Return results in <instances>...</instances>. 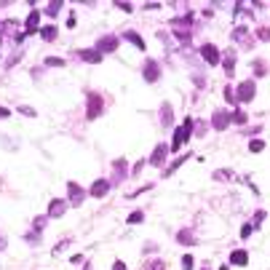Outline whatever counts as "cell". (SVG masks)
Masks as SVG:
<instances>
[{
    "instance_id": "obj_1",
    "label": "cell",
    "mask_w": 270,
    "mask_h": 270,
    "mask_svg": "<svg viewBox=\"0 0 270 270\" xmlns=\"http://www.w3.org/2000/svg\"><path fill=\"white\" fill-rule=\"evenodd\" d=\"M190 134H193V120L187 118L185 123H182L180 129L174 131V139H171V150H180V147L185 145L187 139H190Z\"/></svg>"
},
{
    "instance_id": "obj_2",
    "label": "cell",
    "mask_w": 270,
    "mask_h": 270,
    "mask_svg": "<svg viewBox=\"0 0 270 270\" xmlns=\"http://www.w3.org/2000/svg\"><path fill=\"white\" fill-rule=\"evenodd\" d=\"M254 94H257L254 80H244V83L238 86V91H235V102H238V105H246V102L254 99Z\"/></svg>"
},
{
    "instance_id": "obj_3",
    "label": "cell",
    "mask_w": 270,
    "mask_h": 270,
    "mask_svg": "<svg viewBox=\"0 0 270 270\" xmlns=\"http://www.w3.org/2000/svg\"><path fill=\"white\" fill-rule=\"evenodd\" d=\"M102 110H105V105H102V96H99V94H89V112H86V118H89V120L99 118Z\"/></svg>"
},
{
    "instance_id": "obj_4",
    "label": "cell",
    "mask_w": 270,
    "mask_h": 270,
    "mask_svg": "<svg viewBox=\"0 0 270 270\" xmlns=\"http://www.w3.org/2000/svg\"><path fill=\"white\" fill-rule=\"evenodd\" d=\"M158 78H160L158 62H155V59H147V62H145V80H147V83H155Z\"/></svg>"
},
{
    "instance_id": "obj_5",
    "label": "cell",
    "mask_w": 270,
    "mask_h": 270,
    "mask_svg": "<svg viewBox=\"0 0 270 270\" xmlns=\"http://www.w3.org/2000/svg\"><path fill=\"white\" fill-rule=\"evenodd\" d=\"M115 48H118V38H112V35H105L96 40V51L99 54H107V51H115Z\"/></svg>"
},
{
    "instance_id": "obj_6",
    "label": "cell",
    "mask_w": 270,
    "mask_h": 270,
    "mask_svg": "<svg viewBox=\"0 0 270 270\" xmlns=\"http://www.w3.org/2000/svg\"><path fill=\"white\" fill-rule=\"evenodd\" d=\"M201 56H203V62H209V65H217V62H220V51H217V45H211V43L201 45Z\"/></svg>"
},
{
    "instance_id": "obj_7",
    "label": "cell",
    "mask_w": 270,
    "mask_h": 270,
    "mask_svg": "<svg viewBox=\"0 0 270 270\" xmlns=\"http://www.w3.org/2000/svg\"><path fill=\"white\" fill-rule=\"evenodd\" d=\"M230 120H233V115L227 110H217L214 118H211V123H214L217 131H222V129H227V123H230Z\"/></svg>"
},
{
    "instance_id": "obj_8",
    "label": "cell",
    "mask_w": 270,
    "mask_h": 270,
    "mask_svg": "<svg viewBox=\"0 0 270 270\" xmlns=\"http://www.w3.org/2000/svg\"><path fill=\"white\" fill-rule=\"evenodd\" d=\"M67 190H70V203H72V206H80V203H83L86 193L80 190V187L75 185V182H70V185H67Z\"/></svg>"
},
{
    "instance_id": "obj_9",
    "label": "cell",
    "mask_w": 270,
    "mask_h": 270,
    "mask_svg": "<svg viewBox=\"0 0 270 270\" xmlns=\"http://www.w3.org/2000/svg\"><path fill=\"white\" fill-rule=\"evenodd\" d=\"M110 193V182L107 180H96L94 185H91V195H94V198H102V195H107Z\"/></svg>"
},
{
    "instance_id": "obj_10",
    "label": "cell",
    "mask_w": 270,
    "mask_h": 270,
    "mask_svg": "<svg viewBox=\"0 0 270 270\" xmlns=\"http://www.w3.org/2000/svg\"><path fill=\"white\" fill-rule=\"evenodd\" d=\"M67 211V203L62 198H54L51 201V206H48V217H62Z\"/></svg>"
},
{
    "instance_id": "obj_11",
    "label": "cell",
    "mask_w": 270,
    "mask_h": 270,
    "mask_svg": "<svg viewBox=\"0 0 270 270\" xmlns=\"http://www.w3.org/2000/svg\"><path fill=\"white\" fill-rule=\"evenodd\" d=\"M166 153H169V150H166V145H158V147L153 150V155H150V163H153V166H160V163L166 160Z\"/></svg>"
},
{
    "instance_id": "obj_12",
    "label": "cell",
    "mask_w": 270,
    "mask_h": 270,
    "mask_svg": "<svg viewBox=\"0 0 270 270\" xmlns=\"http://www.w3.org/2000/svg\"><path fill=\"white\" fill-rule=\"evenodd\" d=\"M38 27H40V11H32V14L27 16V35L38 32Z\"/></svg>"
},
{
    "instance_id": "obj_13",
    "label": "cell",
    "mask_w": 270,
    "mask_h": 270,
    "mask_svg": "<svg viewBox=\"0 0 270 270\" xmlns=\"http://www.w3.org/2000/svg\"><path fill=\"white\" fill-rule=\"evenodd\" d=\"M246 262H249V254H246L244 249H238V251H233V254H230V265H238V268H244Z\"/></svg>"
},
{
    "instance_id": "obj_14",
    "label": "cell",
    "mask_w": 270,
    "mask_h": 270,
    "mask_svg": "<svg viewBox=\"0 0 270 270\" xmlns=\"http://www.w3.org/2000/svg\"><path fill=\"white\" fill-rule=\"evenodd\" d=\"M80 59H86V62H91V65H94V62H102V54L99 51H80Z\"/></svg>"
},
{
    "instance_id": "obj_15",
    "label": "cell",
    "mask_w": 270,
    "mask_h": 270,
    "mask_svg": "<svg viewBox=\"0 0 270 270\" xmlns=\"http://www.w3.org/2000/svg\"><path fill=\"white\" fill-rule=\"evenodd\" d=\"M112 169H115V180H112V182H120L126 177V160H115V163H112Z\"/></svg>"
},
{
    "instance_id": "obj_16",
    "label": "cell",
    "mask_w": 270,
    "mask_h": 270,
    "mask_svg": "<svg viewBox=\"0 0 270 270\" xmlns=\"http://www.w3.org/2000/svg\"><path fill=\"white\" fill-rule=\"evenodd\" d=\"M233 70H235V54H233V51H227V54H225V72H227V75H233Z\"/></svg>"
},
{
    "instance_id": "obj_17",
    "label": "cell",
    "mask_w": 270,
    "mask_h": 270,
    "mask_svg": "<svg viewBox=\"0 0 270 270\" xmlns=\"http://www.w3.org/2000/svg\"><path fill=\"white\" fill-rule=\"evenodd\" d=\"M171 118H174V112H171L169 105L160 107V120H163V126H171Z\"/></svg>"
},
{
    "instance_id": "obj_18",
    "label": "cell",
    "mask_w": 270,
    "mask_h": 270,
    "mask_svg": "<svg viewBox=\"0 0 270 270\" xmlns=\"http://www.w3.org/2000/svg\"><path fill=\"white\" fill-rule=\"evenodd\" d=\"M123 38H126V40H131V43H134L136 48H145V40H142L139 35H136V32H126Z\"/></svg>"
},
{
    "instance_id": "obj_19",
    "label": "cell",
    "mask_w": 270,
    "mask_h": 270,
    "mask_svg": "<svg viewBox=\"0 0 270 270\" xmlns=\"http://www.w3.org/2000/svg\"><path fill=\"white\" fill-rule=\"evenodd\" d=\"M177 238H180V244H190V246L195 244V235H193L190 230H182L180 235H177Z\"/></svg>"
},
{
    "instance_id": "obj_20",
    "label": "cell",
    "mask_w": 270,
    "mask_h": 270,
    "mask_svg": "<svg viewBox=\"0 0 270 270\" xmlns=\"http://www.w3.org/2000/svg\"><path fill=\"white\" fill-rule=\"evenodd\" d=\"M233 38L238 40V43H246V38H249V30H244V27H238V30L233 32Z\"/></svg>"
},
{
    "instance_id": "obj_21",
    "label": "cell",
    "mask_w": 270,
    "mask_h": 270,
    "mask_svg": "<svg viewBox=\"0 0 270 270\" xmlns=\"http://www.w3.org/2000/svg\"><path fill=\"white\" fill-rule=\"evenodd\" d=\"M40 35H43V40H54L56 38V27H43Z\"/></svg>"
},
{
    "instance_id": "obj_22",
    "label": "cell",
    "mask_w": 270,
    "mask_h": 270,
    "mask_svg": "<svg viewBox=\"0 0 270 270\" xmlns=\"http://www.w3.org/2000/svg\"><path fill=\"white\" fill-rule=\"evenodd\" d=\"M59 8H62V3H48V5H45V14L54 16V14H59Z\"/></svg>"
},
{
    "instance_id": "obj_23",
    "label": "cell",
    "mask_w": 270,
    "mask_h": 270,
    "mask_svg": "<svg viewBox=\"0 0 270 270\" xmlns=\"http://www.w3.org/2000/svg\"><path fill=\"white\" fill-rule=\"evenodd\" d=\"M193 265H195V262H193V257H190V254L182 257V270H193Z\"/></svg>"
},
{
    "instance_id": "obj_24",
    "label": "cell",
    "mask_w": 270,
    "mask_h": 270,
    "mask_svg": "<svg viewBox=\"0 0 270 270\" xmlns=\"http://www.w3.org/2000/svg\"><path fill=\"white\" fill-rule=\"evenodd\" d=\"M145 220V214H142V211H134V214L129 217V225H136V222H142Z\"/></svg>"
},
{
    "instance_id": "obj_25",
    "label": "cell",
    "mask_w": 270,
    "mask_h": 270,
    "mask_svg": "<svg viewBox=\"0 0 270 270\" xmlns=\"http://www.w3.org/2000/svg\"><path fill=\"white\" fill-rule=\"evenodd\" d=\"M249 147H251L254 153H260L262 147H265V142H262V139H251V145H249Z\"/></svg>"
},
{
    "instance_id": "obj_26",
    "label": "cell",
    "mask_w": 270,
    "mask_h": 270,
    "mask_svg": "<svg viewBox=\"0 0 270 270\" xmlns=\"http://www.w3.org/2000/svg\"><path fill=\"white\" fill-rule=\"evenodd\" d=\"M48 65H51V67H56V65L62 67V65H65V59H59V56H48Z\"/></svg>"
},
{
    "instance_id": "obj_27",
    "label": "cell",
    "mask_w": 270,
    "mask_h": 270,
    "mask_svg": "<svg viewBox=\"0 0 270 270\" xmlns=\"http://www.w3.org/2000/svg\"><path fill=\"white\" fill-rule=\"evenodd\" d=\"M147 270H166V265H163V262H150V265H147Z\"/></svg>"
},
{
    "instance_id": "obj_28",
    "label": "cell",
    "mask_w": 270,
    "mask_h": 270,
    "mask_svg": "<svg viewBox=\"0 0 270 270\" xmlns=\"http://www.w3.org/2000/svg\"><path fill=\"white\" fill-rule=\"evenodd\" d=\"M254 72L257 75H265V65H262V62H254Z\"/></svg>"
},
{
    "instance_id": "obj_29",
    "label": "cell",
    "mask_w": 270,
    "mask_h": 270,
    "mask_svg": "<svg viewBox=\"0 0 270 270\" xmlns=\"http://www.w3.org/2000/svg\"><path fill=\"white\" fill-rule=\"evenodd\" d=\"M257 35H260V40H270V30H268V27H262V30L257 32Z\"/></svg>"
},
{
    "instance_id": "obj_30",
    "label": "cell",
    "mask_w": 270,
    "mask_h": 270,
    "mask_svg": "<svg viewBox=\"0 0 270 270\" xmlns=\"http://www.w3.org/2000/svg\"><path fill=\"white\" fill-rule=\"evenodd\" d=\"M19 112H24V115H35V110H32V107H19Z\"/></svg>"
},
{
    "instance_id": "obj_31",
    "label": "cell",
    "mask_w": 270,
    "mask_h": 270,
    "mask_svg": "<svg viewBox=\"0 0 270 270\" xmlns=\"http://www.w3.org/2000/svg\"><path fill=\"white\" fill-rule=\"evenodd\" d=\"M112 270H126V265H123V262H115V265H112Z\"/></svg>"
},
{
    "instance_id": "obj_32",
    "label": "cell",
    "mask_w": 270,
    "mask_h": 270,
    "mask_svg": "<svg viewBox=\"0 0 270 270\" xmlns=\"http://www.w3.org/2000/svg\"><path fill=\"white\" fill-rule=\"evenodd\" d=\"M0 118H8V110H5V107H0Z\"/></svg>"
},
{
    "instance_id": "obj_33",
    "label": "cell",
    "mask_w": 270,
    "mask_h": 270,
    "mask_svg": "<svg viewBox=\"0 0 270 270\" xmlns=\"http://www.w3.org/2000/svg\"><path fill=\"white\" fill-rule=\"evenodd\" d=\"M3 249H5V241H3V238H0V251H3Z\"/></svg>"
}]
</instances>
